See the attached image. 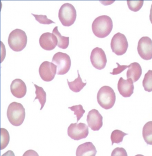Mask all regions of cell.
Masks as SVG:
<instances>
[{"mask_svg":"<svg viewBox=\"0 0 152 156\" xmlns=\"http://www.w3.org/2000/svg\"><path fill=\"white\" fill-rule=\"evenodd\" d=\"M113 21L107 15H101L94 20L92 24V32L98 38H104L108 36L113 29Z\"/></svg>","mask_w":152,"mask_h":156,"instance_id":"cell-1","label":"cell"},{"mask_svg":"<svg viewBox=\"0 0 152 156\" xmlns=\"http://www.w3.org/2000/svg\"><path fill=\"white\" fill-rule=\"evenodd\" d=\"M7 116L9 122L13 126H21L25 119V108L21 103L12 102L8 108Z\"/></svg>","mask_w":152,"mask_h":156,"instance_id":"cell-2","label":"cell"},{"mask_svg":"<svg viewBox=\"0 0 152 156\" xmlns=\"http://www.w3.org/2000/svg\"><path fill=\"white\" fill-rule=\"evenodd\" d=\"M8 43L13 51H21L25 48L27 43V36L24 31L16 29L12 31L9 34Z\"/></svg>","mask_w":152,"mask_h":156,"instance_id":"cell-3","label":"cell"},{"mask_svg":"<svg viewBox=\"0 0 152 156\" xmlns=\"http://www.w3.org/2000/svg\"><path fill=\"white\" fill-rule=\"evenodd\" d=\"M116 96L115 92L111 87L104 86L98 91L97 101L99 105L105 110H109L114 106Z\"/></svg>","mask_w":152,"mask_h":156,"instance_id":"cell-4","label":"cell"},{"mask_svg":"<svg viewBox=\"0 0 152 156\" xmlns=\"http://www.w3.org/2000/svg\"><path fill=\"white\" fill-rule=\"evenodd\" d=\"M77 17V12L73 5L65 3L60 8L59 12V18L61 23L64 26H71L74 24Z\"/></svg>","mask_w":152,"mask_h":156,"instance_id":"cell-5","label":"cell"},{"mask_svg":"<svg viewBox=\"0 0 152 156\" xmlns=\"http://www.w3.org/2000/svg\"><path fill=\"white\" fill-rule=\"evenodd\" d=\"M52 62L57 66L58 75L66 74L70 70L71 64L70 56L62 52H58L54 54L52 58Z\"/></svg>","mask_w":152,"mask_h":156,"instance_id":"cell-6","label":"cell"},{"mask_svg":"<svg viewBox=\"0 0 152 156\" xmlns=\"http://www.w3.org/2000/svg\"><path fill=\"white\" fill-rule=\"evenodd\" d=\"M110 45L112 51L116 55H122L126 52L128 49L127 39L125 35L120 33H117L114 35Z\"/></svg>","mask_w":152,"mask_h":156,"instance_id":"cell-7","label":"cell"},{"mask_svg":"<svg viewBox=\"0 0 152 156\" xmlns=\"http://www.w3.org/2000/svg\"><path fill=\"white\" fill-rule=\"evenodd\" d=\"M89 134L88 128L83 123H71L67 129V135L71 139L79 140L87 138Z\"/></svg>","mask_w":152,"mask_h":156,"instance_id":"cell-8","label":"cell"},{"mask_svg":"<svg viewBox=\"0 0 152 156\" xmlns=\"http://www.w3.org/2000/svg\"><path fill=\"white\" fill-rule=\"evenodd\" d=\"M137 51L139 55L144 60L152 58V41L149 37H142L138 41Z\"/></svg>","mask_w":152,"mask_h":156,"instance_id":"cell-9","label":"cell"},{"mask_svg":"<svg viewBox=\"0 0 152 156\" xmlns=\"http://www.w3.org/2000/svg\"><path fill=\"white\" fill-rule=\"evenodd\" d=\"M39 72L42 80L49 82L55 78L57 72V68L56 65L52 62L45 61L40 64Z\"/></svg>","mask_w":152,"mask_h":156,"instance_id":"cell-10","label":"cell"},{"mask_svg":"<svg viewBox=\"0 0 152 156\" xmlns=\"http://www.w3.org/2000/svg\"><path fill=\"white\" fill-rule=\"evenodd\" d=\"M90 61L94 67L98 69H103L107 63L105 52L99 47L94 48L91 51Z\"/></svg>","mask_w":152,"mask_h":156,"instance_id":"cell-11","label":"cell"},{"mask_svg":"<svg viewBox=\"0 0 152 156\" xmlns=\"http://www.w3.org/2000/svg\"><path fill=\"white\" fill-rule=\"evenodd\" d=\"M87 122L92 130L98 131L103 126V117L98 110L93 109L88 114Z\"/></svg>","mask_w":152,"mask_h":156,"instance_id":"cell-12","label":"cell"},{"mask_svg":"<svg viewBox=\"0 0 152 156\" xmlns=\"http://www.w3.org/2000/svg\"><path fill=\"white\" fill-rule=\"evenodd\" d=\"M39 43L41 48L46 51H51L58 45L56 36L52 33H44L40 36Z\"/></svg>","mask_w":152,"mask_h":156,"instance_id":"cell-13","label":"cell"},{"mask_svg":"<svg viewBox=\"0 0 152 156\" xmlns=\"http://www.w3.org/2000/svg\"><path fill=\"white\" fill-rule=\"evenodd\" d=\"M117 89L123 97H130L134 93V82L131 78L125 80L121 77L117 84Z\"/></svg>","mask_w":152,"mask_h":156,"instance_id":"cell-14","label":"cell"},{"mask_svg":"<svg viewBox=\"0 0 152 156\" xmlns=\"http://www.w3.org/2000/svg\"><path fill=\"white\" fill-rule=\"evenodd\" d=\"M12 94L19 99L24 97L27 93V87L24 81L20 79H16L11 84Z\"/></svg>","mask_w":152,"mask_h":156,"instance_id":"cell-15","label":"cell"},{"mask_svg":"<svg viewBox=\"0 0 152 156\" xmlns=\"http://www.w3.org/2000/svg\"><path fill=\"white\" fill-rule=\"evenodd\" d=\"M96 148L92 142H88L81 144L76 151L77 156H95L97 154Z\"/></svg>","mask_w":152,"mask_h":156,"instance_id":"cell-16","label":"cell"},{"mask_svg":"<svg viewBox=\"0 0 152 156\" xmlns=\"http://www.w3.org/2000/svg\"><path fill=\"white\" fill-rule=\"evenodd\" d=\"M142 73V69L140 64L137 62H133L129 65L126 77L127 79L131 78L134 83H136L141 76Z\"/></svg>","mask_w":152,"mask_h":156,"instance_id":"cell-17","label":"cell"},{"mask_svg":"<svg viewBox=\"0 0 152 156\" xmlns=\"http://www.w3.org/2000/svg\"><path fill=\"white\" fill-rule=\"evenodd\" d=\"M52 34L56 36L58 40V46L62 49H66L68 47L70 42L69 37L63 36L61 35L58 30V26H56L52 30Z\"/></svg>","mask_w":152,"mask_h":156,"instance_id":"cell-18","label":"cell"},{"mask_svg":"<svg viewBox=\"0 0 152 156\" xmlns=\"http://www.w3.org/2000/svg\"><path fill=\"white\" fill-rule=\"evenodd\" d=\"M78 77L73 81L70 82L67 79V84H68L69 88L72 91L74 92H78L82 90L83 88L85 87L87 84V83H84L82 80L80 75H79L78 70Z\"/></svg>","mask_w":152,"mask_h":156,"instance_id":"cell-19","label":"cell"},{"mask_svg":"<svg viewBox=\"0 0 152 156\" xmlns=\"http://www.w3.org/2000/svg\"><path fill=\"white\" fill-rule=\"evenodd\" d=\"M143 136L147 144L152 145V121L144 125L143 129Z\"/></svg>","mask_w":152,"mask_h":156,"instance_id":"cell-20","label":"cell"},{"mask_svg":"<svg viewBox=\"0 0 152 156\" xmlns=\"http://www.w3.org/2000/svg\"><path fill=\"white\" fill-rule=\"evenodd\" d=\"M34 86L36 88L35 94L36 95L35 100L38 99L41 105L40 110H42L46 101V93L42 87H40L36 84H34Z\"/></svg>","mask_w":152,"mask_h":156,"instance_id":"cell-21","label":"cell"},{"mask_svg":"<svg viewBox=\"0 0 152 156\" xmlns=\"http://www.w3.org/2000/svg\"><path fill=\"white\" fill-rule=\"evenodd\" d=\"M143 86L146 91L149 92L152 91V70H149L144 75Z\"/></svg>","mask_w":152,"mask_h":156,"instance_id":"cell-22","label":"cell"},{"mask_svg":"<svg viewBox=\"0 0 152 156\" xmlns=\"http://www.w3.org/2000/svg\"><path fill=\"white\" fill-rule=\"evenodd\" d=\"M127 134L124 133L121 130L116 129L112 132L111 135V140L112 141V145L114 143L119 144L123 141V138Z\"/></svg>","mask_w":152,"mask_h":156,"instance_id":"cell-23","label":"cell"},{"mask_svg":"<svg viewBox=\"0 0 152 156\" xmlns=\"http://www.w3.org/2000/svg\"><path fill=\"white\" fill-rule=\"evenodd\" d=\"M10 142L9 132L4 128H1V150L6 147Z\"/></svg>","mask_w":152,"mask_h":156,"instance_id":"cell-24","label":"cell"},{"mask_svg":"<svg viewBox=\"0 0 152 156\" xmlns=\"http://www.w3.org/2000/svg\"><path fill=\"white\" fill-rule=\"evenodd\" d=\"M143 1H127V5L131 11L136 12L141 9Z\"/></svg>","mask_w":152,"mask_h":156,"instance_id":"cell-25","label":"cell"},{"mask_svg":"<svg viewBox=\"0 0 152 156\" xmlns=\"http://www.w3.org/2000/svg\"><path fill=\"white\" fill-rule=\"evenodd\" d=\"M68 108H70V110L74 112V115H76L77 116V122L80 120V119L83 116V114L85 113V110H84L81 104L68 107Z\"/></svg>","mask_w":152,"mask_h":156,"instance_id":"cell-26","label":"cell"},{"mask_svg":"<svg viewBox=\"0 0 152 156\" xmlns=\"http://www.w3.org/2000/svg\"><path fill=\"white\" fill-rule=\"evenodd\" d=\"M32 15L35 17L36 21H38L41 24H50L51 23H55V22L48 19L46 15H37V14H34V13H32Z\"/></svg>","mask_w":152,"mask_h":156,"instance_id":"cell-27","label":"cell"},{"mask_svg":"<svg viewBox=\"0 0 152 156\" xmlns=\"http://www.w3.org/2000/svg\"><path fill=\"white\" fill-rule=\"evenodd\" d=\"M112 156H127L126 151L123 147H116L112 151Z\"/></svg>","mask_w":152,"mask_h":156,"instance_id":"cell-28","label":"cell"},{"mask_svg":"<svg viewBox=\"0 0 152 156\" xmlns=\"http://www.w3.org/2000/svg\"><path fill=\"white\" fill-rule=\"evenodd\" d=\"M117 65V67L116 68H114L113 70L112 73H110L112 75H117L119 74L122 73L124 70L126 69V68H129V65H120L119 63H116Z\"/></svg>","mask_w":152,"mask_h":156,"instance_id":"cell-29","label":"cell"},{"mask_svg":"<svg viewBox=\"0 0 152 156\" xmlns=\"http://www.w3.org/2000/svg\"><path fill=\"white\" fill-rule=\"evenodd\" d=\"M150 20L151 23H152V7H151V11H150Z\"/></svg>","mask_w":152,"mask_h":156,"instance_id":"cell-30","label":"cell"}]
</instances>
